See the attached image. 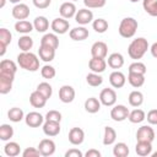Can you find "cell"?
I'll list each match as a JSON object with an SVG mask.
<instances>
[{
    "label": "cell",
    "mask_w": 157,
    "mask_h": 157,
    "mask_svg": "<svg viewBox=\"0 0 157 157\" xmlns=\"http://www.w3.org/2000/svg\"><path fill=\"white\" fill-rule=\"evenodd\" d=\"M17 64L21 69H25L32 72L39 69V59L32 52H21L17 55Z\"/></svg>",
    "instance_id": "6da1fadb"
},
{
    "label": "cell",
    "mask_w": 157,
    "mask_h": 157,
    "mask_svg": "<svg viewBox=\"0 0 157 157\" xmlns=\"http://www.w3.org/2000/svg\"><path fill=\"white\" fill-rule=\"evenodd\" d=\"M148 49V42L146 38L144 37H139V38H135L132 39V42L129 44L128 47V54L131 59L134 60H139L141 59L146 52Z\"/></svg>",
    "instance_id": "7a4b0ae2"
},
{
    "label": "cell",
    "mask_w": 157,
    "mask_h": 157,
    "mask_svg": "<svg viewBox=\"0 0 157 157\" xmlns=\"http://www.w3.org/2000/svg\"><path fill=\"white\" fill-rule=\"evenodd\" d=\"M137 27L139 23L134 17H125L120 21L118 32L123 38H132L137 31Z\"/></svg>",
    "instance_id": "3957f363"
},
{
    "label": "cell",
    "mask_w": 157,
    "mask_h": 157,
    "mask_svg": "<svg viewBox=\"0 0 157 157\" xmlns=\"http://www.w3.org/2000/svg\"><path fill=\"white\" fill-rule=\"evenodd\" d=\"M99 101L105 107H113L117 103V92L113 88H103L99 93Z\"/></svg>",
    "instance_id": "277c9868"
},
{
    "label": "cell",
    "mask_w": 157,
    "mask_h": 157,
    "mask_svg": "<svg viewBox=\"0 0 157 157\" xmlns=\"http://www.w3.org/2000/svg\"><path fill=\"white\" fill-rule=\"evenodd\" d=\"M129 113L130 110L128 107H125L124 104H117L110 110V118L114 121H124L125 119H128Z\"/></svg>",
    "instance_id": "5b68a950"
},
{
    "label": "cell",
    "mask_w": 157,
    "mask_h": 157,
    "mask_svg": "<svg viewBox=\"0 0 157 157\" xmlns=\"http://www.w3.org/2000/svg\"><path fill=\"white\" fill-rule=\"evenodd\" d=\"M50 28H52L53 32L56 33V34H65V33L69 31V28H70V23H69V21H67L66 18H64V17H56V18H54V20L52 21Z\"/></svg>",
    "instance_id": "8992f818"
},
{
    "label": "cell",
    "mask_w": 157,
    "mask_h": 157,
    "mask_svg": "<svg viewBox=\"0 0 157 157\" xmlns=\"http://www.w3.org/2000/svg\"><path fill=\"white\" fill-rule=\"evenodd\" d=\"M136 140L137 141H148L152 142L155 140V130L150 125H142L136 131Z\"/></svg>",
    "instance_id": "52a82bcc"
},
{
    "label": "cell",
    "mask_w": 157,
    "mask_h": 157,
    "mask_svg": "<svg viewBox=\"0 0 157 157\" xmlns=\"http://www.w3.org/2000/svg\"><path fill=\"white\" fill-rule=\"evenodd\" d=\"M44 119L45 118L40 113H38V112H29L25 117L26 125L29 126V128H39L40 125H43Z\"/></svg>",
    "instance_id": "ba28073f"
},
{
    "label": "cell",
    "mask_w": 157,
    "mask_h": 157,
    "mask_svg": "<svg viewBox=\"0 0 157 157\" xmlns=\"http://www.w3.org/2000/svg\"><path fill=\"white\" fill-rule=\"evenodd\" d=\"M55 148H56L55 142L52 139H43L38 145V150H39L40 155L44 157H49V156L54 155Z\"/></svg>",
    "instance_id": "9c48e42d"
},
{
    "label": "cell",
    "mask_w": 157,
    "mask_h": 157,
    "mask_svg": "<svg viewBox=\"0 0 157 157\" xmlns=\"http://www.w3.org/2000/svg\"><path fill=\"white\" fill-rule=\"evenodd\" d=\"M11 13H12V17H13V18H16L17 21H21V20L28 18L31 11H29V7H28L26 4L20 2V4H16V5L12 7Z\"/></svg>",
    "instance_id": "30bf717a"
},
{
    "label": "cell",
    "mask_w": 157,
    "mask_h": 157,
    "mask_svg": "<svg viewBox=\"0 0 157 157\" xmlns=\"http://www.w3.org/2000/svg\"><path fill=\"white\" fill-rule=\"evenodd\" d=\"M75 21L81 25V26H86L90 22H93V12L91 10L86 9H80L77 10L76 15H75Z\"/></svg>",
    "instance_id": "8fae6325"
},
{
    "label": "cell",
    "mask_w": 157,
    "mask_h": 157,
    "mask_svg": "<svg viewBox=\"0 0 157 157\" xmlns=\"http://www.w3.org/2000/svg\"><path fill=\"white\" fill-rule=\"evenodd\" d=\"M77 12V9H76V5L72 2V1H66V2H63L59 7V13L61 17L69 20V18H72L75 17Z\"/></svg>",
    "instance_id": "7c38bea8"
},
{
    "label": "cell",
    "mask_w": 157,
    "mask_h": 157,
    "mask_svg": "<svg viewBox=\"0 0 157 157\" xmlns=\"http://www.w3.org/2000/svg\"><path fill=\"white\" fill-rule=\"evenodd\" d=\"M75 90L70 85H64L59 88V99L63 103H71L75 99Z\"/></svg>",
    "instance_id": "4fadbf2b"
},
{
    "label": "cell",
    "mask_w": 157,
    "mask_h": 157,
    "mask_svg": "<svg viewBox=\"0 0 157 157\" xmlns=\"http://www.w3.org/2000/svg\"><path fill=\"white\" fill-rule=\"evenodd\" d=\"M43 132L49 136V137H54L56 135H59L60 132V123L59 121H53V120H45L43 123Z\"/></svg>",
    "instance_id": "5bb4252c"
},
{
    "label": "cell",
    "mask_w": 157,
    "mask_h": 157,
    "mask_svg": "<svg viewBox=\"0 0 157 157\" xmlns=\"http://www.w3.org/2000/svg\"><path fill=\"white\" fill-rule=\"evenodd\" d=\"M91 54L93 58H103L105 59L107 54H108V45L102 42V40H98V42H94L91 47Z\"/></svg>",
    "instance_id": "9a60e30c"
},
{
    "label": "cell",
    "mask_w": 157,
    "mask_h": 157,
    "mask_svg": "<svg viewBox=\"0 0 157 157\" xmlns=\"http://www.w3.org/2000/svg\"><path fill=\"white\" fill-rule=\"evenodd\" d=\"M13 80H15L13 75H7V74L0 72V93L1 94H7L12 90Z\"/></svg>",
    "instance_id": "2e32d148"
},
{
    "label": "cell",
    "mask_w": 157,
    "mask_h": 157,
    "mask_svg": "<svg viewBox=\"0 0 157 157\" xmlns=\"http://www.w3.org/2000/svg\"><path fill=\"white\" fill-rule=\"evenodd\" d=\"M69 36H70V38H71L72 40L81 42V40H85V39L88 38L90 32H88V29H87L85 26H78V27H75V28L70 29Z\"/></svg>",
    "instance_id": "e0dca14e"
},
{
    "label": "cell",
    "mask_w": 157,
    "mask_h": 157,
    "mask_svg": "<svg viewBox=\"0 0 157 157\" xmlns=\"http://www.w3.org/2000/svg\"><path fill=\"white\" fill-rule=\"evenodd\" d=\"M85 140V131L81 128H71L69 131V141L71 145H81Z\"/></svg>",
    "instance_id": "ac0fdd59"
},
{
    "label": "cell",
    "mask_w": 157,
    "mask_h": 157,
    "mask_svg": "<svg viewBox=\"0 0 157 157\" xmlns=\"http://www.w3.org/2000/svg\"><path fill=\"white\" fill-rule=\"evenodd\" d=\"M107 61L103 58H93L88 61V67L92 72H97V74H102L105 69H107Z\"/></svg>",
    "instance_id": "d6986e66"
},
{
    "label": "cell",
    "mask_w": 157,
    "mask_h": 157,
    "mask_svg": "<svg viewBox=\"0 0 157 157\" xmlns=\"http://www.w3.org/2000/svg\"><path fill=\"white\" fill-rule=\"evenodd\" d=\"M109 82H110L112 87H114V88H121L125 85V82H126V77H125V75L121 71L114 70L109 75Z\"/></svg>",
    "instance_id": "ffe728a7"
},
{
    "label": "cell",
    "mask_w": 157,
    "mask_h": 157,
    "mask_svg": "<svg viewBox=\"0 0 157 157\" xmlns=\"http://www.w3.org/2000/svg\"><path fill=\"white\" fill-rule=\"evenodd\" d=\"M38 55H39L40 60H43L45 63H50L55 58V49H53L50 47H47V45H39Z\"/></svg>",
    "instance_id": "44dd1931"
},
{
    "label": "cell",
    "mask_w": 157,
    "mask_h": 157,
    "mask_svg": "<svg viewBox=\"0 0 157 157\" xmlns=\"http://www.w3.org/2000/svg\"><path fill=\"white\" fill-rule=\"evenodd\" d=\"M135 152L140 157H146L152 153V142L148 141H137L135 146Z\"/></svg>",
    "instance_id": "7402d4cb"
},
{
    "label": "cell",
    "mask_w": 157,
    "mask_h": 157,
    "mask_svg": "<svg viewBox=\"0 0 157 157\" xmlns=\"http://www.w3.org/2000/svg\"><path fill=\"white\" fill-rule=\"evenodd\" d=\"M40 45H47L56 50L59 47V38L56 33H45L40 39Z\"/></svg>",
    "instance_id": "603a6c76"
},
{
    "label": "cell",
    "mask_w": 157,
    "mask_h": 157,
    "mask_svg": "<svg viewBox=\"0 0 157 157\" xmlns=\"http://www.w3.org/2000/svg\"><path fill=\"white\" fill-rule=\"evenodd\" d=\"M47 101H48V99H47L40 92H38L37 90L33 91V92L31 93V96H29V103H31V105L34 107V108H43V107L45 105Z\"/></svg>",
    "instance_id": "cb8c5ba5"
},
{
    "label": "cell",
    "mask_w": 157,
    "mask_h": 157,
    "mask_svg": "<svg viewBox=\"0 0 157 157\" xmlns=\"http://www.w3.org/2000/svg\"><path fill=\"white\" fill-rule=\"evenodd\" d=\"M101 101L99 98H96V97H90L85 101V110L87 113H91V114H94V113H98L99 109H101Z\"/></svg>",
    "instance_id": "d4e9b609"
},
{
    "label": "cell",
    "mask_w": 157,
    "mask_h": 157,
    "mask_svg": "<svg viewBox=\"0 0 157 157\" xmlns=\"http://www.w3.org/2000/svg\"><path fill=\"white\" fill-rule=\"evenodd\" d=\"M107 64H108L109 67H112L114 70H118L124 65V56L120 53H112L108 56Z\"/></svg>",
    "instance_id": "484cf974"
},
{
    "label": "cell",
    "mask_w": 157,
    "mask_h": 157,
    "mask_svg": "<svg viewBox=\"0 0 157 157\" xmlns=\"http://www.w3.org/2000/svg\"><path fill=\"white\" fill-rule=\"evenodd\" d=\"M17 71V65L15 61L9 60V59H4L0 63V72L1 74H7V75H16Z\"/></svg>",
    "instance_id": "4316f807"
},
{
    "label": "cell",
    "mask_w": 157,
    "mask_h": 157,
    "mask_svg": "<svg viewBox=\"0 0 157 157\" xmlns=\"http://www.w3.org/2000/svg\"><path fill=\"white\" fill-rule=\"evenodd\" d=\"M33 28H34L33 23H31V22L27 21V20H21V21H17V22L15 23V29H16V32L22 33V34H28V33H31V32L33 31Z\"/></svg>",
    "instance_id": "83f0119b"
},
{
    "label": "cell",
    "mask_w": 157,
    "mask_h": 157,
    "mask_svg": "<svg viewBox=\"0 0 157 157\" xmlns=\"http://www.w3.org/2000/svg\"><path fill=\"white\" fill-rule=\"evenodd\" d=\"M33 26H34V29L37 32L44 33L49 28V21L45 16H37L33 21Z\"/></svg>",
    "instance_id": "f1b7e54d"
},
{
    "label": "cell",
    "mask_w": 157,
    "mask_h": 157,
    "mask_svg": "<svg viewBox=\"0 0 157 157\" xmlns=\"http://www.w3.org/2000/svg\"><path fill=\"white\" fill-rule=\"evenodd\" d=\"M129 121L132 123V124H139V123H142L145 119H146V114L142 109L140 108H136L134 110H131L129 113V117H128Z\"/></svg>",
    "instance_id": "f546056e"
},
{
    "label": "cell",
    "mask_w": 157,
    "mask_h": 157,
    "mask_svg": "<svg viewBox=\"0 0 157 157\" xmlns=\"http://www.w3.org/2000/svg\"><path fill=\"white\" fill-rule=\"evenodd\" d=\"M117 140V131L112 126H105L104 128V135H103V145L109 146L113 145Z\"/></svg>",
    "instance_id": "4dcf8cb0"
},
{
    "label": "cell",
    "mask_w": 157,
    "mask_h": 157,
    "mask_svg": "<svg viewBox=\"0 0 157 157\" xmlns=\"http://www.w3.org/2000/svg\"><path fill=\"white\" fill-rule=\"evenodd\" d=\"M4 152H5V155L9 156V157H16V156L20 155L21 147H20V145H18L17 142L10 141V142H7V144L4 146Z\"/></svg>",
    "instance_id": "1f68e13d"
},
{
    "label": "cell",
    "mask_w": 157,
    "mask_h": 157,
    "mask_svg": "<svg viewBox=\"0 0 157 157\" xmlns=\"http://www.w3.org/2000/svg\"><path fill=\"white\" fill-rule=\"evenodd\" d=\"M128 99H129V104L131 107L137 108V107H140L144 103V94H142V92H140V91L136 90V91L130 92Z\"/></svg>",
    "instance_id": "d6a6232c"
},
{
    "label": "cell",
    "mask_w": 157,
    "mask_h": 157,
    "mask_svg": "<svg viewBox=\"0 0 157 157\" xmlns=\"http://www.w3.org/2000/svg\"><path fill=\"white\" fill-rule=\"evenodd\" d=\"M25 117L26 115L23 114V110L18 107H12L7 112V118L10 119V121H13V123H20L22 119H25Z\"/></svg>",
    "instance_id": "836d02e7"
},
{
    "label": "cell",
    "mask_w": 157,
    "mask_h": 157,
    "mask_svg": "<svg viewBox=\"0 0 157 157\" xmlns=\"http://www.w3.org/2000/svg\"><path fill=\"white\" fill-rule=\"evenodd\" d=\"M128 81H129V83H130L134 88H139V87H141V86L145 83V75L129 72V75H128Z\"/></svg>",
    "instance_id": "e575fe53"
},
{
    "label": "cell",
    "mask_w": 157,
    "mask_h": 157,
    "mask_svg": "<svg viewBox=\"0 0 157 157\" xmlns=\"http://www.w3.org/2000/svg\"><path fill=\"white\" fill-rule=\"evenodd\" d=\"M17 45L21 49V52H29L33 47V39L28 34H23L22 37H20Z\"/></svg>",
    "instance_id": "d590c367"
},
{
    "label": "cell",
    "mask_w": 157,
    "mask_h": 157,
    "mask_svg": "<svg viewBox=\"0 0 157 157\" xmlns=\"http://www.w3.org/2000/svg\"><path fill=\"white\" fill-rule=\"evenodd\" d=\"M144 10L152 17H157V0H142Z\"/></svg>",
    "instance_id": "8d00e7d4"
},
{
    "label": "cell",
    "mask_w": 157,
    "mask_h": 157,
    "mask_svg": "<svg viewBox=\"0 0 157 157\" xmlns=\"http://www.w3.org/2000/svg\"><path fill=\"white\" fill-rule=\"evenodd\" d=\"M129 147L125 142H118L113 147V155L115 157H126L129 155Z\"/></svg>",
    "instance_id": "74e56055"
},
{
    "label": "cell",
    "mask_w": 157,
    "mask_h": 157,
    "mask_svg": "<svg viewBox=\"0 0 157 157\" xmlns=\"http://www.w3.org/2000/svg\"><path fill=\"white\" fill-rule=\"evenodd\" d=\"M13 136V128L10 124H1L0 125V140L9 141Z\"/></svg>",
    "instance_id": "f35d334b"
},
{
    "label": "cell",
    "mask_w": 157,
    "mask_h": 157,
    "mask_svg": "<svg viewBox=\"0 0 157 157\" xmlns=\"http://www.w3.org/2000/svg\"><path fill=\"white\" fill-rule=\"evenodd\" d=\"M86 81H87V83L90 86L98 87V86H101L103 83V77L99 74H97V72H90L86 76Z\"/></svg>",
    "instance_id": "ab89813d"
},
{
    "label": "cell",
    "mask_w": 157,
    "mask_h": 157,
    "mask_svg": "<svg viewBox=\"0 0 157 157\" xmlns=\"http://www.w3.org/2000/svg\"><path fill=\"white\" fill-rule=\"evenodd\" d=\"M92 27H93L94 32H97V33H104L108 29V22L104 18H97V20H93Z\"/></svg>",
    "instance_id": "60d3db41"
},
{
    "label": "cell",
    "mask_w": 157,
    "mask_h": 157,
    "mask_svg": "<svg viewBox=\"0 0 157 157\" xmlns=\"http://www.w3.org/2000/svg\"><path fill=\"white\" fill-rule=\"evenodd\" d=\"M147 71L146 69V65L139 60L134 61L132 64L129 65V72H134V74H141V75H145Z\"/></svg>",
    "instance_id": "b9f144b4"
},
{
    "label": "cell",
    "mask_w": 157,
    "mask_h": 157,
    "mask_svg": "<svg viewBox=\"0 0 157 157\" xmlns=\"http://www.w3.org/2000/svg\"><path fill=\"white\" fill-rule=\"evenodd\" d=\"M40 75L43 78H47V80H52L55 77L56 75V71H55V67L52 66V65H44L42 69H40Z\"/></svg>",
    "instance_id": "7bdbcfd3"
},
{
    "label": "cell",
    "mask_w": 157,
    "mask_h": 157,
    "mask_svg": "<svg viewBox=\"0 0 157 157\" xmlns=\"http://www.w3.org/2000/svg\"><path fill=\"white\" fill-rule=\"evenodd\" d=\"M37 91L40 92L47 99H49L53 94V87L48 83V82H40L38 86H37Z\"/></svg>",
    "instance_id": "ee69618b"
},
{
    "label": "cell",
    "mask_w": 157,
    "mask_h": 157,
    "mask_svg": "<svg viewBox=\"0 0 157 157\" xmlns=\"http://www.w3.org/2000/svg\"><path fill=\"white\" fill-rule=\"evenodd\" d=\"M12 40V34L7 28H0V44L2 45H9Z\"/></svg>",
    "instance_id": "f6af8a7d"
},
{
    "label": "cell",
    "mask_w": 157,
    "mask_h": 157,
    "mask_svg": "<svg viewBox=\"0 0 157 157\" xmlns=\"http://www.w3.org/2000/svg\"><path fill=\"white\" fill-rule=\"evenodd\" d=\"M107 0H83V4L87 9H101L105 5Z\"/></svg>",
    "instance_id": "bcb514c9"
},
{
    "label": "cell",
    "mask_w": 157,
    "mask_h": 157,
    "mask_svg": "<svg viewBox=\"0 0 157 157\" xmlns=\"http://www.w3.org/2000/svg\"><path fill=\"white\" fill-rule=\"evenodd\" d=\"M45 120H53V121H61V113L59 110H49L47 114H45Z\"/></svg>",
    "instance_id": "7dc6e473"
},
{
    "label": "cell",
    "mask_w": 157,
    "mask_h": 157,
    "mask_svg": "<svg viewBox=\"0 0 157 157\" xmlns=\"http://www.w3.org/2000/svg\"><path fill=\"white\" fill-rule=\"evenodd\" d=\"M22 156L23 157H38V156H42V155H40L38 148H36V147H27V148L23 150Z\"/></svg>",
    "instance_id": "c3c4849f"
},
{
    "label": "cell",
    "mask_w": 157,
    "mask_h": 157,
    "mask_svg": "<svg viewBox=\"0 0 157 157\" xmlns=\"http://www.w3.org/2000/svg\"><path fill=\"white\" fill-rule=\"evenodd\" d=\"M146 119H147L148 124H151V125H157V109H151V110L147 113Z\"/></svg>",
    "instance_id": "681fc988"
},
{
    "label": "cell",
    "mask_w": 157,
    "mask_h": 157,
    "mask_svg": "<svg viewBox=\"0 0 157 157\" xmlns=\"http://www.w3.org/2000/svg\"><path fill=\"white\" fill-rule=\"evenodd\" d=\"M33 1V5L37 7V9H40V10H44L47 7H49L52 0H32Z\"/></svg>",
    "instance_id": "f907efd6"
},
{
    "label": "cell",
    "mask_w": 157,
    "mask_h": 157,
    "mask_svg": "<svg viewBox=\"0 0 157 157\" xmlns=\"http://www.w3.org/2000/svg\"><path fill=\"white\" fill-rule=\"evenodd\" d=\"M83 153L78 148H70L65 152V157H82Z\"/></svg>",
    "instance_id": "816d5d0a"
},
{
    "label": "cell",
    "mask_w": 157,
    "mask_h": 157,
    "mask_svg": "<svg viewBox=\"0 0 157 157\" xmlns=\"http://www.w3.org/2000/svg\"><path fill=\"white\" fill-rule=\"evenodd\" d=\"M85 156L86 157H101V152L96 148H91L85 153Z\"/></svg>",
    "instance_id": "f5cc1de1"
},
{
    "label": "cell",
    "mask_w": 157,
    "mask_h": 157,
    "mask_svg": "<svg viewBox=\"0 0 157 157\" xmlns=\"http://www.w3.org/2000/svg\"><path fill=\"white\" fill-rule=\"evenodd\" d=\"M150 50H151V54H152V56L157 59V42H155V43L151 45Z\"/></svg>",
    "instance_id": "db71d44e"
},
{
    "label": "cell",
    "mask_w": 157,
    "mask_h": 157,
    "mask_svg": "<svg viewBox=\"0 0 157 157\" xmlns=\"http://www.w3.org/2000/svg\"><path fill=\"white\" fill-rule=\"evenodd\" d=\"M0 56H4L5 55V53H6V45H2V44H0Z\"/></svg>",
    "instance_id": "11a10c76"
},
{
    "label": "cell",
    "mask_w": 157,
    "mask_h": 157,
    "mask_svg": "<svg viewBox=\"0 0 157 157\" xmlns=\"http://www.w3.org/2000/svg\"><path fill=\"white\" fill-rule=\"evenodd\" d=\"M5 4H6V0H1V2H0V7L2 9V7L5 6Z\"/></svg>",
    "instance_id": "9f6ffc18"
},
{
    "label": "cell",
    "mask_w": 157,
    "mask_h": 157,
    "mask_svg": "<svg viewBox=\"0 0 157 157\" xmlns=\"http://www.w3.org/2000/svg\"><path fill=\"white\" fill-rule=\"evenodd\" d=\"M10 2H12V4H20V1L21 0H9Z\"/></svg>",
    "instance_id": "6f0895ef"
},
{
    "label": "cell",
    "mask_w": 157,
    "mask_h": 157,
    "mask_svg": "<svg viewBox=\"0 0 157 157\" xmlns=\"http://www.w3.org/2000/svg\"><path fill=\"white\" fill-rule=\"evenodd\" d=\"M151 156H152V157H157V151L153 152V153H151Z\"/></svg>",
    "instance_id": "680465c9"
},
{
    "label": "cell",
    "mask_w": 157,
    "mask_h": 157,
    "mask_svg": "<svg viewBox=\"0 0 157 157\" xmlns=\"http://www.w3.org/2000/svg\"><path fill=\"white\" fill-rule=\"evenodd\" d=\"M130 2H137V1H140V0H129Z\"/></svg>",
    "instance_id": "91938a15"
},
{
    "label": "cell",
    "mask_w": 157,
    "mask_h": 157,
    "mask_svg": "<svg viewBox=\"0 0 157 157\" xmlns=\"http://www.w3.org/2000/svg\"><path fill=\"white\" fill-rule=\"evenodd\" d=\"M72 1H77V0H72Z\"/></svg>",
    "instance_id": "94428289"
}]
</instances>
